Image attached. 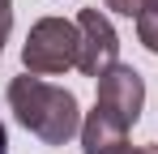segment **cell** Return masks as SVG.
Returning a JSON list of instances; mask_svg holds the SVG:
<instances>
[{
	"mask_svg": "<svg viewBox=\"0 0 158 154\" xmlns=\"http://www.w3.org/2000/svg\"><path fill=\"white\" fill-rule=\"evenodd\" d=\"M128 120H120L111 107L94 103V111L81 120V150L85 154H128Z\"/></svg>",
	"mask_w": 158,
	"mask_h": 154,
	"instance_id": "5",
	"label": "cell"
},
{
	"mask_svg": "<svg viewBox=\"0 0 158 154\" xmlns=\"http://www.w3.org/2000/svg\"><path fill=\"white\" fill-rule=\"evenodd\" d=\"M9 4H13V0H0V13H13V9H9Z\"/></svg>",
	"mask_w": 158,
	"mask_h": 154,
	"instance_id": "11",
	"label": "cell"
},
{
	"mask_svg": "<svg viewBox=\"0 0 158 154\" xmlns=\"http://www.w3.org/2000/svg\"><path fill=\"white\" fill-rule=\"evenodd\" d=\"M141 13H158V0H145V9Z\"/></svg>",
	"mask_w": 158,
	"mask_h": 154,
	"instance_id": "10",
	"label": "cell"
},
{
	"mask_svg": "<svg viewBox=\"0 0 158 154\" xmlns=\"http://www.w3.org/2000/svg\"><path fill=\"white\" fill-rule=\"evenodd\" d=\"M145 154H158V146H145Z\"/></svg>",
	"mask_w": 158,
	"mask_h": 154,
	"instance_id": "12",
	"label": "cell"
},
{
	"mask_svg": "<svg viewBox=\"0 0 158 154\" xmlns=\"http://www.w3.org/2000/svg\"><path fill=\"white\" fill-rule=\"evenodd\" d=\"M77 56H81V30H77V22L43 17V22L30 26V34H26L22 64H26V73L47 77V73L77 69Z\"/></svg>",
	"mask_w": 158,
	"mask_h": 154,
	"instance_id": "2",
	"label": "cell"
},
{
	"mask_svg": "<svg viewBox=\"0 0 158 154\" xmlns=\"http://www.w3.org/2000/svg\"><path fill=\"white\" fill-rule=\"evenodd\" d=\"M9 107L17 116V124L30 128L47 146H69L81 133L77 94L60 90V86H47L43 77H34V73H22V77L9 81Z\"/></svg>",
	"mask_w": 158,
	"mask_h": 154,
	"instance_id": "1",
	"label": "cell"
},
{
	"mask_svg": "<svg viewBox=\"0 0 158 154\" xmlns=\"http://www.w3.org/2000/svg\"><path fill=\"white\" fill-rule=\"evenodd\" d=\"M0 154H9V133H4V124H0Z\"/></svg>",
	"mask_w": 158,
	"mask_h": 154,
	"instance_id": "9",
	"label": "cell"
},
{
	"mask_svg": "<svg viewBox=\"0 0 158 154\" xmlns=\"http://www.w3.org/2000/svg\"><path fill=\"white\" fill-rule=\"evenodd\" d=\"M107 9H115V13H124V17H141V9H145V0H107Z\"/></svg>",
	"mask_w": 158,
	"mask_h": 154,
	"instance_id": "7",
	"label": "cell"
},
{
	"mask_svg": "<svg viewBox=\"0 0 158 154\" xmlns=\"http://www.w3.org/2000/svg\"><path fill=\"white\" fill-rule=\"evenodd\" d=\"M9 30H13V13H0V51H4V39H9Z\"/></svg>",
	"mask_w": 158,
	"mask_h": 154,
	"instance_id": "8",
	"label": "cell"
},
{
	"mask_svg": "<svg viewBox=\"0 0 158 154\" xmlns=\"http://www.w3.org/2000/svg\"><path fill=\"white\" fill-rule=\"evenodd\" d=\"M77 30H81L77 69L98 81L111 64H120V34H115V26L107 22L98 9H81V13H77Z\"/></svg>",
	"mask_w": 158,
	"mask_h": 154,
	"instance_id": "3",
	"label": "cell"
},
{
	"mask_svg": "<svg viewBox=\"0 0 158 154\" xmlns=\"http://www.w3.org/2000/svg\"><path fill=\"white\" fill-rule=\"evenodd\" d=\"M137 39L145 43V51L158 56V13H141L137 17Z\"/></svg>",
	"mask_w": 158,
	"mask_h": 154,
	"instance_id": "6",
	"label": "cell"
},
{
	"mask_svg": "<svg viewBox=\"0 0 158 154\" xmlns=\"http://www.w3.org/2000/svg\"><path fill=\"white\" fill-rule=\"evenodd\" d=\"M98 103L111 107L120 120L137 124L141 120V107H145V81L132 64H111L103 77H98Z\"/></svg>",
	"mask_w": 158,
	"mask_h": 154,
	"instance_id": "4",
	"label": "cell"
},
{
	"mask_svg": "<svg viewBox=\"0 0 158 154\" xmlns=\"http://www.w3.org/2000/svg\"><path fill=\"white\" fill-rule=\"evenodd\" d=\"M128 154H145V150H128Z\"/></svg>",
	"mask_w": 158,
	"mask_h": 154,
	"instance_id": "13",
	"label": "cell"
}]
</instances>
